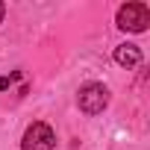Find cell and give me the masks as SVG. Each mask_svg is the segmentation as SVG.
I'll return each instance as SVG.
<instances>
[{
  "label": "cell",
  "instance_id": "obj_1",
  "mask_svg": "<svg viewBox=\"0 0 150 150\" xmlns=\"http://www.w3.org/2000/svg\"><path fill=\"white\" fill-rule=\"evenodd\" d=\"M115 24L124 33H144L150 24V9L147 3H124L115 15Z\"/></svg>",
  "mask_w": 150,
  "mask_h": 150
},
{
  "label": "cell",
  "instance_id": "obj_2",
  "mask_svg": "<svg viewBox=\"0 0 150 150\" xmlns=\"http://www.w3.org/2000/svg\"><path fill=\"white\" fill-rule=\"evenodd\" d=\"M77 103L86 115H100L109 106V88L103 83H86L77 94Z\"/></svg>",
  "mask_w": 150,
  "mask_h": 150
},
{
  "label": "cell",
  "instance_id": "obj_3",
  "mask_svg": "<svg viewBox=\"0 0 150 150\" xmlns=\"http://www.w3.org/2000/svg\"><path fill=\"white\" fill-rule=\"evenodd\" d=\"M53 147H56V135L44 121H35L27 127L21 138V150H53Z\"/></svg>",
  "mask_w": 150,
  "mask_h": 150
},
{
  "label": "cell",
  "instance_id": "obj_4",
  "mask_svg": "<svg viewBox=\"0 0 150 150\" xmlns=\"http://www.w3.org/2000/svg\"><path fill=\"white\" fill-rule=\"evenodd\" d=\"M115 62L124 65V68L141 65V50H138V44H118V47H115Z\"/></svg>",
  "mask_w": 150,
  "mask_h": 150
},
{
  "label": "cell",
  "instance_id": "obj_5",
  "mask_svg": "<svg viewBox=\"0 0 150 150\" xmlns=\"http://www.w3.org/2000/svg\"><path fill=\"white\" fill-rule=\"evenodd\" d=\"M15 80H21V71H15L12 77H0V91H6V88H9Z\"/></svg>",
  "mask_w": 150,
  "mask_h": 150
},
{
  "label": "cell",
  "instance_id": "obj_6",
  "mask_svg": "<svg viewBox=\"0 0 150 150\" xmlns=\"http://www.w3.org/2000/svg\"><path fill=\"white\" fill-rule=\"evenodd\" d=\"M3 15H6V3H0V24H3Z\"/></svg>",
  "mask_w": 150,
  "mask_h": 150
}]
</instances>
